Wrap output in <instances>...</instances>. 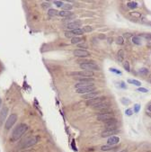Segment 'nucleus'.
<instances>
[{
	"mask_svg": "<svg viewBox=\"0 0 151 152\" xmlns=\"http://www.w3.org/2000/svg\"><path fill=\"white\" fill-rule=\"evenodd\" d=\"M93 62H89V63H85V64H80V68L84 70H88V71H93V70H99V67L96 64Z\"/></svg>",
	"mask_w": 151,
	"mask_h": 152,
	"instance_id": "obj_5",
	"label": "nucleus"
},
{
	"mask_svg": "<svg viewBox=\"0 0 151 152\" xmlns=\"http://www.w3.org/2000/svg\"><path fill=\"white\" fill-rule=\"evenodd\" d=\"M123 67H124V68H125L128 72H129V63L128 62V61H124V63H123Z\"/></svg>",
	"mask_w": 151,
	"mask_h": 152,
	"instance_id": "obj_31",
	"label": "nucleus"
},
{
	"mask_svg": "<svg viewBox=\"0 0 151 152\" xmlns=\"http://www.w3.org/2000/svg\"><path fill=\"white\" fill-rule=\"evenodd\" d=\"M119 142H120V138L117 136H114V135L110 137V138L108 139V140H107L108 145H111V146L115 145V144H117V143H119Z\"/></svg>",
	"mask_w": 151,
	"mask_h": 152,
	"instance_id": "obj_15",
	"label": "nucleus"
},
{
	"mask_svg": "<svg viewBox=\"0 0 151 152\" xmlns=\"http://www.w3.org/2000/svg\"><path fill=\"white\" fill-rule=\"evenodd\" d=\"M131 15L133 16H136V17H140V14H138V13H136V12H133V13H131Z\"/></svg>",
	"mask_w": 151,
	"mask_h": 152,
	"instance_id": "obj_38",
	"label": "nucleus"
},
{
	"mask_svg": "<svg viewBox=\"0 0 151 152\" xmlns=\"http://www.w3.org/2000/svg\"><path fill=\"white\" fill-rule=\"evenodd\" d=\"M1 103H2V101H1V98H0V106H1Z\"/></svg>",
	"mask_w": 151,
	"mask_h": 152,
	"instance_id": "obj_48",
	"label": "nucleus"
},
{
	"mask_svg": "<svg viewBox=\"0 0 151 152\" xmlns=\"http://www.w3.org/2000/svg\"><path fill=\"white\" fill-rule=\"evenodd\" d=\"M82 30H83V32H84V33H85V32H91L93 29H92V27H90V26H85V27L82 29Z\"/></svg>",
	"mask_w": 151,
	"mask_h": 152,
	"instance_id": "obj_30",
	"label": "nucleus"
},
{
	"mask_svg": "<svg viewBox=\"0 0 151 152\" xmlns=\"http://www.w3.org/2000/svg\"><path fill=\"white\" fill-rule=\"evenodd\" d=\"M121 102L124 105H129L131 102H130V100H129V99H127V98H121Z\"/></svg>",
	"mask_w": 151,
	"mask_h": 152,
	"instance_id": "obj_27",
	"label": "nucleus"
},
{
	"mask_svg": "<svg viewBox=\"0 0 151 152\" xmlns=\"http://www.w3.org/2000/svg\"><path fill=\"white\" fill-rule=\"evenodd\" d=\"M121 152H127V150H126V149H124V150H121Z\"/></svg>",
	"mask_w": 151,
	"mask_h": 152,
	"instance_id": "obj_47",
	"label": "nucleus"
},
{
	"mask_svg": "<svg viewBox=\"0 0 151 152\" xmlns=\"http://www.w3.org/2000/svg\"><path fill=\"white\" fill-rule=\"evenodd\" d=\"M99 37H100V38H105V36H104V35H100V36H99Z\"/></svg>",
	"mask_w": 151,
	"mask_h": 152,
	"instance_id": "obj_44",
	"label": "nucleus"
},
{
	"mask_svg": "<svg viewBox=\"0 0 151 152\" xmlns=\"http://www.w3.org/2000/svg\"><path fill=\"white\" fill-rule=\"evenodd\" d=\"M104 123H105L106 130H115L117 127V120L115 118H112L107 122H105Z\"/></svg>",
	"mask_w": 151,
	"mask_h": 152,
	"instance_id": "obj_8",
	"label": "nucleus"
},
{
	"mask_svg": "<svg viewBox=\"0 0 151 152\" xmlns=\"http://www.w3.org/2000/svg\"><path fill=\"white\" fill-rule=\"evenodd\" d=\"M23 152H32L31 150H25V151H23Z\"/></svg>",
	"mask_w": 151,
	"mask_h": 152,
	"instance_id": "obj_46",
	"label": "nucleus"
},
{
	"mask_svg": "<svg viewBox=\"0 0 151 152\" xmlns=\"http://www.w3.org/2000/svg\"><path fill=\"white\" fill-rule=\"evenodd\" d=\"M70 75L76 76V77H88V78H92V76H94V72L93 71H88V70H82V71H76V72L70 73Z\"/></svg>",
	"mask_w": 151,
	"mask_h": 152,
	"instance_id": "obj_2",
	"label": "nucleus"
},
{
	"mask_svg": "<svg viewBox=\"0 0 151 152\" xmlns=\"http://www.w3.org/2000/svg\"><path fill=\"white\" fill-rule=\"evenodd\" d=\"M105 101V98L104 97H96V98L91 99V100H87L86 101V105L88 106H95V105H99L101 103H104Z\"/></svg>",
	"mask_w": 151,
	"mask_h": 152,
	"instance_id": "obj_6",
	"label": "nucleus"
},
{
	"mask_svg": "<svg viewBox=\"0 0 151 152\" xmlns=\"http://www.w3.org/2000/svg\"><path fill=\"white\" fill-rule=\"evenodd\" d=\"M65 35H66V37H68V38H74V37H76L75 35L73 34L71 32H65Z\"/></svg>",
	"mask_w": 151,
	"mask_h": 152,
	"instance_id": "obj_32",
	"label": "nucleus"
},
{
	"mask_svg": "<svg viewBox=\"0 0 151 152\" xmlns=\"http://www.w3.org/2000/svg\"><path fill=\"white\" fill-rule=\"evenodd\" d=\"M116 42H117V43H118V44H120V45L123 44V42H124V40H123V37H121V36H119V37L117 38Z\"/></svg>",
	"mask_w": 151,
	"mask_h": 152,
	"instance_id": "obj_29",
	"label": "nucleus"
},
{
	"mask_svg": "<svg viewBox=\"0 0 151 152\" xmlns=\"http://www.w3.org/2000/svg\"><path fill=\"white\" fill-rule=\"evenodd\" d=\"M109 111V110H108ZM108 111H104V112H101L100 114L97 115V120L101 121V122H107L108 120H110L112 118H113V114L111 113V112Z\"/></svg>",
	"mask_w": 151,
	"mask_h": 152,
	"instance_id": "obj_3",
	"label": "nucleus"
},
{
	"mask_svg": "<svg viewBox=\"0 0 151 152\" xmlns=\"http://www.w3.org/2000/svg\"><path fill=\"white\" fill-rule=\"evenodd\" d=\"M71 15H72V12H70V11H63L62 10V11L59 12V15L62 16V17H68Z\"/></svg>",
	"mask_w": 151,
	"mask_h": 152,
	"instance_id": "obj_17",
	"label": "nucleus"
},
{
	"mask_svg": "<svg viewBox=\"0 0 151 152\" xmlns=\"http://www.w3.org/2000/svg\"><path fill=\"white\" fill-rule=\"evenodd\" d=\"M71 32H72L73 34L75 35V36H77V35H82L83 33H84V32H83V30L82 29H76V30H73V31H71Z\"/></svg>",
	"mask_w": 151,
	"mask_h": 152,
	"instance_id": "obj_23",
	"label": "nucleus"
},
{
	"mask_svg": "<svg viewBox=\"0 0 151 152\" xmlns=\"http://www.w3.org/2000/svg\"><path fill=\"white\" fill-rule=\"evenodd\" d=\"M54 4L56 5L57 7H63V2H61V1H54Z\"/></svg>",
	"mask_w": 151,
	"mask_h": 152,
	"instance_id": "obj_36",
	"label": "nucleus"
},
{
	"mask_svg": "<svg viewBox=\"0 0 151 152\" xmlns=\"http://www.w3.org/2000/svg\"><path fill=\"white\" fill-rule=\"evenodd\" d=\"M74 55H75L76 57L83 59V58L89 57L91 55V53L88 51H85V50H75L74 51Z\"/></svg>",
	"mask_w": 151,
	"mask_h": 152,
	"instance_id": "obj_9",
	"label": "nucleus"
},
{
	"mask_svg": "<svg viewBox=\"0 0 151 152\" xmlns=\"http://www.w3.org/2000/svg\"><path fill=\"white\" fill-rule=\"evenodd\" d=\"M148 81L151 83V76H149V77H148Z\"/></svg>",
	"mask_w": 151,
	"mask_h": 152,
	"instance_id": "obj_45",
	"label": "nucleus"
},
{
	"mask_svg": "<svg viewBox=\"0 0 151 152\" xmlns=\"http://www.w3.org/2000/svg\"><path fill=\"white\" fill-rule=\"evenodd\" d=\"M117 132H118V130H106L102 132V137H103V138L112 137L113 136V134H116Z\"/></svg>",
	"mask_w": 151,
	"mask_h": 152,
	"instance_id": "obj_16",
	"label": "nucleus"
},
{
	"mask_svg": "<svg viewBox=\"0 0 151 152\" xmlns=\"http://www.w3.org/2000/svg\"><path fill=\"white\" fill-rule=\"evenodd\" d=\"M81 41H83V39L80 38V37H77V36H76V37L71 39V43L72 44H78L79 42H81Z\"/></svg>",
	"mask_w": 151,
	"mask_h": 152,
	"instance_id": "obj_18",
	"label": "nucleus"
},
{
	"mask_svg": "<svg viewBox=\"0 0 151 152\" xmlns=\"http://www.w3.org/2000/svg\"><path fill=\"white\" fill-rule=\"evenodd\" d=\"M139 73L142 74V75H147V74L148 73V68H142L139 69Z\"/></svg>",
	"mask_w": 151,
	"mask_h": 152,
	"instance_id": "obj_28",
	"label": "nucleus"
},
{
	"mask_svg": "<svg viewBox=\"0 0 151 152\" xmlns=\"http://www.w3.org/2000/svg\"><path fill=\"white\" fill-rule=\"evenodd\" d=\"M148 111H150V112H151V105H148Z\"/></svg>",
	"mask_w": 151,
	"mask_h": 152,
	"instance_id": "obj_42",
	"label": "nucleus"
},
{
	"mask_svg": "<svg viewBox=\"0 0 151 152\" xmlns=\"http://www.w3.org/2000/svg\"><path fill=\"white\" fill-rule=\"evenodd\" d=\"M148 44H151V38L148 40Z\"/></svg>",
	"mask_w": 151,
	"mask_h": 152,
	"instance_id": "obj_41",
	"label": "nucleus"
},
{
	"mask_svg": "<svg viewBox=\"0 0 151 152\" xmlns=\"http://www.w3.org/2000/svg\"><path fill=\"white\" fill-rule=\"evenodd\" d=\"M118 58H119L120 60H122L123 58H124V51L122 50H121V51H118Z\"/></svg>",
	"mask_w": 151,
	"mask_h": 152,
	"instance_id": "obj_26",
	"label": "nucleus"
},
{
	"mask_svg": "<svg viewBox=\"0 0 151 152\" xmlns=\"http://www.w3.org/2000/svg\"><path fill=\"white\" fill-rule=\"evenodd\" d=\"M27 130H28V126H27L26 124L22 123V124H20V125H18V126L14 130V131H13L12 137H11V140H12V141L18 140V139L27 131Z\"/></svg>",
	"mask_w": 151,
	"mask_h": 152,
	"instance_id": "obj_1",
	"label": "nucleus"
},
{
	"mask_svg": "<svg viewBox=\"0 0 151 152\" xmlns=\"http://www.w3.org/2000/svg\"><path fill=\"white\" fill-rule=\"evenodd\" d=\"M110 71L111 72H113V73H116V74H118V75H121V72L120 70L116 69V68H111Z\"/></svg>",
	"mask_w": 151,
	"mask_h": 152,
	"instance_id": "obj_34",
	"label": "nucleus"
},
{
	"mask_svg": "<svg viewBox=\"0 0 151 152\" xmlns=\"http://www.w3.org/2000/svg\"><path fill=\"white\" fill-rule=\"evenodd\" d=\"M42 7H50V5L49 3H47V4H46V3H43V4H42Z\"/></svg>",
	"mask_w": 151,
	"mask_h": 152,
	"instance_id": "obj_39",
	"label": "nucleus"
},
{
	"mask_svg": "<svg viewBox=\"0 0 151 152\" xmlns=\"http://www.w3.org/2000/svg\"><path fill=\"white\" fill-rule=\"evenodd\" d=\"M127 7H129V8H130V9H135L136 7H138V3L135 2V1H130V2H129V3L127 4Z\"/></svg>",
	"mask_w": 151,
	"mask_h": 152,
	"instance_id": "obj_21",
	"label": "nucleus"
},
{
	"mask_svg": "<svg viewBox=\"0 0 151 152\" xmlns=\"http://www.w3.org/2000/svg\"><path fill=\"white\" fill-rule=\"evenodd\" d=\"M131 40H132V42L137 45H139L141 43V39H140V37H138V36H132Z\"/></svg>",
	"mask_w": 151,
	"mask_h": 152,
	"instance_id": "obj_19",
	"label": "nucleus"
},
{
	"mask_svg": "<svg viewBox=\"0 0 151 152\" xmlns=\"http://www.w3.org/2000/svg\"><path fill=\"white\" fill-rule=\"evenodd\" d=\"M38 140H39V137H31V138H29L23 144V148H30L31 146L35 145L38 142Z\"/></svg>",
	"mask_w": 151,
	"mask_h": 152,
	"instance_id": "obj_10",
	"label": "nucleus"
},
{
	"mask_svg": "<svg viewBox=\"0 0 151 152\" xmlns=\"http://www.w3.org/2000/svg\"><path fill=\"white\" fill-rule=\"evenodd\" d=\"M128 83L131 84V85H134V86H141V82L136 79H128Z\"/></svg>",
	"mask_w": 151,
	"mask_h": 152,
	"instance_id": "obj_20",
	"label": "nucleus"
},
{
	"mask_svg": "<svg viewBox=\"0 0 151 152\" xmlns=\"http://www.w3.org/2000/svg\"><path fill=\"white\" fill-rule=\"evenodd\" d=\"M108 40H109V43H111V42H113V39L109 38V39H108Z\"/></svg>",
	"mask_w": 151,
	"mask_h": 152,
	"instance_id": "obj_43",
	"label": "nucleus"
},
{
	"mask_svg": "<svg viewBox=\"0 0 151 152\" xmlns=\"http://www.w3.org/2000/svg\"><path fill=\"white\" fill-rule=\"evenodd\" d=\"M48 15L50 16H56L59 15V11L56 9H50L48 11Z\"/></svg>",
	"mask_w": 151,
	"mask_h": 152,
	"instance_id": "obj_22",
	"label": "nucleus"
},
{
	"mask_svg": "<svg viewBox=\"0 0 151 152\" xmlns=\"http://www.w3.org/2000/svg\"><path fill=\"white\" fill-rule=\"evenodd\" d=\"M139 110H140V105H138V104H136V105H134V112H135V113H138Z\"/></svg>",
	"mask_w": 151,
	"mask_h": 152,
	"instance_id": "obj_35",
	"label": "nucleus"
},
{
	"mask_svg": "<svg viewBox=\"0 0 151 152\" xmlns=\"http://www.w3.org/2000/svg\"><path fill=\"white\" fill-rule=\"evenodd\" d=\"M94 109L95 110H99L101 112H104V111H108L109 110V104H107V103H101L99 105H95L94 106Z\"/></svg>",
	"mask_w": 151,
	"mask_h": 152,
	"instance_id": "obj_12",
	"label": "nucleus"
},
{
	"mask_svg": "<svg viewBox=\"0 0 151 152\" xmlns=\"http://www.w3.org/2000/svg\"><path fill=\"white\" fill-rule=\"evenodd\" d=\"M94 90H95V86H85V87H82V88L76 89V92L78 93V94H82V95H85V94H88V93L94 92Z\"/></svg>",
	"mask_w": 151,
	"mask_h": 152,
	"instance_id": "obj_7",
	"label": "nucleus"
},
{
	"mask_svg": "<svg viewBox=\"0 0 151 152\" xmlns=\"http://www.w3.org/2000/svg\"><path fill=\"white\" fill-rule=\"evenodd\" d=\"M98 95H99V92H91L85 94V95H83V98L86 99V100H91V99L98 97Z\"/></svg>",
	"mask_w": 151,
	"mask_h": 152,
	"instance_id": "obj_14",
	"label": "nucleus"
},
{
	"mask_svg": "<svg viewBox=\"0 0 151 152\" xmlns=\"http://www.w3.org/2000/svg\"><path fill=\"white\" fill-rule=\"evenodd\" d=\"M125 114H126V115L130 116V115H132V114H133V110H132V109H127V110L125 111Z\"/></svg>",
	"mask_w": 151,
	"mask_h": 152,
	"instance_id": "obj_37",
	"label": "nucleus"
},
{
	"mask_svg": "<svg viewBox=\"0 0 151 152\" xmlns=\"http://www.w3.org/2000/svg\"><path fill=\"white\" fill-rule=\"evenodd\" d=\"M82 25V22L81 21H74V22H71L68 23L67 25V28L68 30H76V29H79V27Z\"/></svg>",
	"mask_w": 151,
	"mask_h": 152,
	"instance_id": "obj_11",
	"label": "nucleus"
},
{
	"mask_svg": "<svg viewBox=\"0 0 151 152\" xmlns=\"http://www.w3.org/2000/svg\"><path fill=\"white\" fill-rule=\"evenodd\" d=\"M73 8V6L70 4H64L62 7L63 11H70Z\"/></svg>",
	"mask_w": 151,
	"mask_h": 152,
	"instance_id": "obj_24",
	"label": "nucleus"
},
{
	"mask_svg": "<svg viewBox=\"0 0 151 152\" xmlns=\"http://www.w3.org/2000/svg\"><path fill=\"white\" fill-rule=\"evenodd\" d=\"M7 114H8V108L4 107L3 109L1 110V112H0V126L3 124L4 121L6 120Z\"/></svg>",
	"mask_w": 151,
	"mask_h": 152,
	"instance_id": "obj_13",
	"label": "nucleus"
},
{
	"mask_svg": "<svg viewBox=\"0 0 151 152\" xmlns=\"http://www.w3.org/2000/svg\"><path fill=\"white\" fill-rule=\"evenodd\" d=\"M132 35L130 34V33H125L124 34V37H126V38H129V37H131Z\"/></svg>",
	"mask_w": 151,
	"mask_h": 152,
	"instance_id": "obj_40",
	"label": "nucleus"
},
{
	"mask_svg": "<svg viewBox=\"0 0 151 152\" xmlns=\"http://www.w3.org/2000/svg\"><path fill=\"white\" fill-rule=\"evenodd\" d=\"M113 146L111 145H105V146H102L101 147V149L103 150V151H108V150H111V149H113Z\"/></svg>",
	"mask_w": 151,
	"mask_h": 152,
	"instance_id": "obj_25",
	"label": "nucleus"
},
{
	"mask_svg": "<svg viewBox=\"0 0 151 152\" xmlns=\"http://www.w3.org/2000/svg\"><path fill=\"white\" fill-rule=\"evenodd\" d=\"M137 91L141 92V93H147V92H148V89L145 88V87H138V88L137 89Z\"/></svg>",
	"mask_w": 151,
	"mask_h": 152,
	"instance_id": "obj_33",
	"label": "nucleus"
},
{
	"mask_svg": "<svg viewBox=\"0 0 151 152\" xmlns=\"http://www.w3.org/2000/svg\"><path fill=\"white\" fill-rule=\"evenodd\" d=\"M17 121V115L15 114H11L9 117L7 118V120L6 122V124H5V127H6V130H9L11 127L14 126V124Z\"/></svg>",
	"mask_w": 151,
	"mask_h": 152,
	"instance_id": "obj_4",
	"label": "nucleus"
}]
</instances>
